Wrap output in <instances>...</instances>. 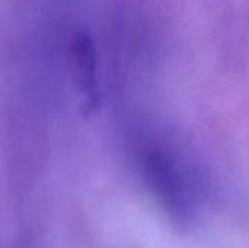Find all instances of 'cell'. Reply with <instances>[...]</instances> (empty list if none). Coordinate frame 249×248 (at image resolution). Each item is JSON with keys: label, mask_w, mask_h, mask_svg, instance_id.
I'll return each instance as SVG.
<instances>
[{"label": "cell", "mask_w": 249, "mask_h": 248, "mask_svg": "<svg viewBox=\"0 0 249 248\" xmlns=\"http://www.w3.org/2000/svg\"><path fill=\"white\" fill-rule=\"evenodd\" d=\"M71 69L74 79L82 91L89 94L90 102L95 104L96 98V60L92 41L88 35L77 34L71 45Z\"/></svg>", "instance_id": "6da1fadb"}]
</instances>
